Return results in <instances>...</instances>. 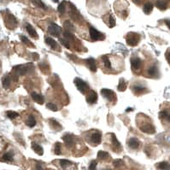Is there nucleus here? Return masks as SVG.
Instances as JSON below:
<instances>
[{
	"label": "nucleus",
	"mask_w": 170,
	"mask_h": 170,
	"mask_svg": "<svg viewBox=\"0 0 170 170\" xmlns=\"http://www.w3.org/2000/svg\"><path fill=\"white\" fill-rule=\"evenodd\" d=\"M27 125L29 127H33L36 125V120H35V118L33 115H30L27 118Z\"/></svg>",
	"instance_id": "obj_30"
},
{
	"label": "nucleus",
	"mask_w": 170,
	"mask_h": 170,
	"mask_svg": "<svg viewBox=\"0 0 170 170\" xmlns=\"http://www.w3.org/2000/svg\"><path fill=\"white\" fill-rule=\"evenodd\" d=\"M111 136H112V138H111V139H112V144H113V145L114 146L115 150H116V151L120 150V142L117 140L115 135H114V134H111Z\"/></svg>",
	"instance_id": "obj_31"
},
{
	"label": "nucleus",
	"mask_w": 170,
	"mask_h": 170,
	"mask_svg": "<svg viewBox=\"0 0 170 170\" xmlns=\"http://www.w3.org/2000/svg\"><path fill=\"white\" fill-rule=\"evenodd\" d=\"M109 153L106 152V151H99L98 153V158L100 159V160H104V159H107L109 157Z\"/></svg>",
	"instance_id": "obj_34"
},
{
	"label": "nucleus",
	"mask_w": 170,
	"mask_h": 170,
	"mask_svg": "<svg viewBox=\"0 0 170 170\" xmlns=\"http://www.w3.org/2000/svg\"><path fill=\"white\" fill-rule=\"evenodd\" d=\"M31 96H32V98L33 99V101H35L39 104H44L45 99H44V97L42 95H39L36 92H32Z\"/></svg>",
	"instance_id": "obj_16"
},
{
	"label": "nucleus",
	"mask_w": 170,
	"mask_h": 170,
	"mask_svg": "<svg viewBox=\"0 0 170 170\" xmlns=\"http://www.w3.org/2000/svg\"><path fill=\"white\" fill-rule=\"evenodd\" d=\"M4 21H5L6 27H9V29H14L15 27H16V26L18 24L16 18L11 14L6 15V16L4 17Z\"/></svg>",
	"instance_id": "obj_4"
},
{
	"label": "nucleus",
	"mask_w": 170,
	"mask_h": 170,
	"mask_svg": "<svg viewBox=\"0 0 170 170\" xmlns=\"http://www.w3.org/2000/svg\"><path fill=\"white\" fill-rule=\"evenodd\" d=\"M101 94L103 97H104L105 98H107L109 101L113 102L115 100V93L112 90L110 89H102L101 90Z\"/></svg>",
	"instance_id": "obj_7"
},
{
	"label": "nucleus",
	"mask_w": 170,
	"mask_h": 170,
	"mask_svg": "<svg viewBox=\"0 0 170 170\" xmlns=\"http://www.w3.org/2000/svg\"><path fill=\"white\" fill-rule=\"evenodd\" d=\"M159 116L161 119H165L168 122L170 123V113L168 110H163L159 113Z\"/></svg>",
	"instance_id": "obj_28"
},
{
	"label": "nucleus",
	"mask_w": 170,
	"mask_h": 170,
	"mask_svg": "<svg viewBox=\"0 0 170 170\" xmlns=\"http://www.w3.org/2000/svg\"><path fill=\"white\" fill-rule=\"evenodd\" d=\"M46 107H47V109H49V110H52V111H57V107L54 104H52V103L47 104H46Z\"/></svg>",
	"instance_id": "obj_44"
},
{
	"label": "nucleus",
	"mask_w": 170,
	"mask_h": 170,
	"mask_svg": "<svg viewBox=\"0 0 170 170\" xmlns=\"http://www.w3.org/2000/svg\"><path fill=\"white\" fill-rule=\"evenodd\" d=\"M48 33H49V34H51L54 37L59 38V36L62 33V28L56 23H51V25L48 27Z\"/></svg>",
	"instance_id": "obj_6"
},
{
	"label": "nucleus",
	"mask_w": 170,
	"mask_h": 170,
	"mask_svg": "<svg viewBox=\"0 0 170 170\" xmlns=\"http://www.w3.org/2000/svg\"><path fill=\"white\" fill-rule=\"evenodd\" d=\"M133 110V109H127L126 110V112H129V111H132Z\"/></svg>",
	"instance_id": "obj_52"
},
{
	"label": "nucleus",
	"mask_w": 170,
	"mask_h": 170,
	"mask_svg": "<svg viewBox=\"0 0 170 170\" xmlns=\"http://www.w3.org/2000/svg\"><path fill=\"white\" fill-rule=\"evenodd\" d=\"M108 21H109V22H108V26H109L110 28H111V27H114L115 26V24H116V22H115V19H114V17L112 14H110V15Z\"/></svg>",
	"instance_id": "obj_37"
},
{
	"label": "nucleus",
	"mask_w": 170,
	"mask_h": 170,
	"mask_svg": "<svg viewBox=\"0 0 170 170\" xmlns=\"http://www.w3.org/2000/svg\"><path fill=\"white\" fill-rule=\"evenodd\" d=\"M65 1H63L62 3H61L60 4H59V6H58V8H57V10H58V12L60 13V14H63L64 12H65V9H66V6H65Z\"/></svg>",
	"instance_id": "obj_41"
},
{
	"label": "nucleus",
	"mask_w": 170,
	"mask_h": 170,
	"mask_svg": "<svg viewBox=\"0 0 170 170\" xmlns=\"http://www.w3.org/2000/svg\"><path fill=\"white\" fill-rule=\"evenodd\" d=\"M69 5H70V11H69V15H70V17L74 20V21H79V19L81 18L80 13L77 11V9L75 8V6L74 4H72L71 3H69Z\"/></svg>",
	"instance_id": "obj_8"
},
{
	"label": "nucleus",
	"mask_w": 170,
	"mask_h": 170,
	"mask_svg": "<svg viewBox=\"0 0 170 170\" xmlns=\"http://www.w3.org/2000/svg\"><path fill=\"white\" fill-rule=\"evenodd\" d=\"M33 59L36 60V61L39 59V54H37V53H33Z\"/></svg>",
	"instance_id": "obj_47"
},
{
	"label": "nucleus",
	"mask_w": 170,
	"mask_h": 170,
	"mask_svg": "<svg viewBox=\"0 0 170 170\" xmlns=\"http://www.w3.org/2000/svg\"><path fill=\"white\" fill-rule=\"evenodd\" d=\"M6 115H7V117L9 118V119H15V118H16V117L19 116V114L17 113V112L9 110V111H7V112H6Z\"/></svg>",
	"instance_id": "obj_40"
},
{
	"label": "nucleus",
	"mask_w": 170,
	"mask_h": 170,
	"mask_svg": "<svg viewBox=\"0 0 170 170\" xmlns=\"http://www.w3.org/2000/svg\"><path fill=\"white\" fill-rule=\"evenodd\" d=\"M32 149H33L39 156H42V155L44 154V150H43V148H42L39 145L36 144V143H32Z\"/></svg>",
	"instance_id": "obj_20"
},
{
	"label": "nucleus",
	"mask_w": 170,
	"mask_h": 170,
	"mask_svg": "<svg viewBox=\"0 0 170 170\" xmlns=\"http://www.w3.org/2000/svg\"><path fill=\"white\" fill-rule=\"evenodd\" d=\"M140 130L143 133H148V134H153V133H156V129H155L154 126L151 125V124H145V125L141 126Z\"/></svg>",
	"instance_id": "obj_9"
},
{
	"label": "nucleus",
	"mask_w": 170,
	"mask_h": 170,
	"mask_svg": "<svg viewBox=\"0 0 170 170\" xmlns=\"http://www.w3.org/2000/svg\"><path fill=\"white\" fill-rule=\"evenodd\" d=\"M45 40H46V45H48L52 49L56 50V48H57V43L56 42V40L53 39L52 38H51V37H46Z\"/></svg>",
	"instance_id": "obj_18"
},
{
	"label": "nucleus",
	"mask_w": 170,
	"mask_h": 170,
	"mask_svg": "<svg viewBox=\"0 0 170 170\" xmlns=\"http://www.w3.org/2000/svg\"><path fill=\"white\" fill-rule=\"evenodd\" d=\"M26 29H27V32L28 33V34H29L32 38L36 39H39V35H38L37 32L35 31V29L32 27V25H30V24L27 23V24L26 25Z\"/></svg>",
	"instance_id": "obj_12"
},
{
	"label": "nucleus",
	"mask_w": 170,
	"mask_h": 170,
	"mask_svg": "<svg viewBox=\"0 0 170 170\" xmlns=\"http://www.w3.org/2000/svg\"><path fill=\"white\" fill-rule=\"evenodd\" d=\"M139 141L136 139V138H131L129 140H128V146L129 148L133 149V150H137L139 148Z\"/></svg>",
	"instance_id": "obj_15"
},
{
	"label": "nucleus",
	"mask_w": 170,
	"mask_h": 170,
	"mask_svg": "<svg viewBox=\"0 0 170 170\" xmlns=\"http://www.w3.org/2000/svg\"><path fill=\"white\" fill-rule=\"evenodd\" d=\"M157 169L160 170H169L170 169V165L167 162H162L157 164Z\"/></svg>",
	"instance_id": "obj_29"
},
{
	"label": "nucleus",
	"mask_w": 170,
	"mask_h": 170,
	"mask_svg": "<svg viewBox=\"0 0 170 170\" xmlns=\"http://www.w3.org/2000/svg\"><path fill=\"white\" fill-rule=\"evenodd\" d=\"M98 101V94L94 91H91L90 93L86 97V102L90 104H93Z\"/></svg>",
	"instance_id": "obj_10"
},
{
	"label": "nucleus",
	"mask_w": 170,
	"mask_h": 170,
	"mask_svg": "<svg viewBox=\"0 0 170 170\" xmlns=\"http://www.w3.org/2000/svg\"><path fill=\"white\" fill-rule=\"evenodd\" d=\"M64 27L66 28L67 31H69V32H74V26L69 21H66L64 22Z\"/></svg>",
	"instance_id": "obj_33"
},
{
	"label": "nucleus",
	"mask_w": 170,
	"mask_h": 170,
	"mask_svg": "<svg viewBox=\"0 0 170 170\" xmlns=\"http://www.w3.org/2000/svg\"><path fill=\"white\" fill-rule=\"evenodd\" d=\"M126 43L128 46H136L140 40V36H139V34H138L136 33H129L126 35Z\"/></svg>",
	"instance_id": "obj_2"
},
{
	"label": "nucleus",
	"mask_w": 170,
	"mask_h": 170,
	"mask_svg": "<svg viewBox=\"0 0 170 170\" xmlns=\"http://www.w3.org/2000/svg\"><path fill=\"white\" fill-rule=\"evenodd\" d=\"M153 10V4L151 3H146L145 5H144V8H143V11L145 14L146 15H149L151 13V11Z\"/></svg>",
	"instance_id": "obj_24"
},
{
	"label": "nucleus",
	"mask_w": 170,
	"mask_h": 170,
	"mask_svg": "<svg viewBox=\"0 0 170 170\" xmlns=\"http://www.w3.org/2000/svg\"><path fill=\"white\" fill-rule=\"evenodd\" d=\"M63 36H64L65 39H67V40H74V34H73L71 32L67 31V30H65V31L63 32Z\"/></svg>",
	"instance_id": "obj_35"
},
{
	"label": "nucleus",
	"mask_w": 170,
	"mask_h": 170,
	"mask_svg": "<svg viewBox=\"0 0 170 170\" xmlns=\"http://www.w3.org/2000/svg\"><path fill=\"white\" fill-rule=\"evenodd\" d=\"M60 164H61V167L62 168V169H66L67 167H68L70 164H72V163L70 162V161H68V160H66V159H62V160H61L60 161Z\"/></svg>",
	"instance_id": "obj_39"
},
{
	"label": "nucleus",
	"mask_w": 170,
	"mask_h": 170,
	"mask_svg": "<svg viewBox=\"0 0 170 170\" xmlns=\"http://www.w3.org/2000/svg\"><path fill=\"white\" fill-rule=\"evenodd\" d=\"M36 170H43V169H42V167H41L39 164H38V165L36 166Z\"/></svg>",
	"instance_id": "obj_50"
},
{
	"label": "nucleus",
	"mask_w": 170,
	"mask_h": 170,
	"mask_svg": "<svg viewBox=\"0 0 170 170\" xmlns=\"http://www.w3.org/2000/svg\"><path fill=\"white\" fill-rule=\"evenodd\" d=\"M49 122H50V125L52 126V128H53L54 130L56 131H61L62 129V126H61V124L57 121L55 119H50L49 120Z\"/></svg>",
	"instance_id": "obj_17"
},
{
	"label": "nucleus",
	"mask_w": 170,
	"mask_h": 170,
	"mask_svg": "<svg viewBox=\"0 0 170 170\" xmlns=\"http://www.w3.org/2000/svg\"><path fill=\"white\" fill-rule=\"evenodd\" d=\"M156 6L157 8H158L160 10H165L168 8L167 3L164 0H158L156 2Z\"/></svg>",
	"instance_id": "obj_23"
},
{
	"label": "nucleus",
	"mask_w": 170,
	"mask_h": 170,
	"mask_svg": "<svg viewBox=\"0 0 170 170\" xmlns=\"http://www.w3.org/2000/svg\"><path fill=\"white\" fill-rule=\"evenodd\" d=\"M13 156H14L13 152H12V151H9V152L5 153V154L2 157V158L0 159V161H2V162H6V163L12 162V161H13Z\"/></svg>",
	"instance_id": "obj_19"
},
{
	"label": "nucleus",
	"mask_w": 170,
	"mask_h": 170,
	"mask_svg": "<svg viewBox=\"0 0 170 170\" xmlns=\"http://www.w3.org/2000/svg\"><path fill=\"white\" fill-rule=\"evenodd\" d=\"M102 59H103V61H104V64L105 68H111V62H110V59L108 58V57H107V56H103V57H102Z\"/></svg>",
	"instance_id": "obj_38"
},
{
	"label": "nucleus",
	"mask_w": 170,
	"mask_h": 170,
	"mask_svg": "<svg viewBox=\"0 0 170 170\" xmlns=\"http://www.w3.org/2000/svg\"><path fill=\"white\" fill-rule=\"evenodd\" d=\"M113 164L114 165V167H120V166L123 165V161H122V160H120V159L114 160V161Z\"/></svg>",
	"instance_id": "obj_45"
},
{
	"label": "nucleus",
	"mask_w": 170,
	"mask_h": 170,
	"mask_svg": "<svg viewBox=\"0 0 170 170\" xmlns=\"http://www.w3.org/2000/svg\"><path fill=\"white\" fill-rule=\"evenodd\" d=\"M74 85H75V86L77 87V89L81 93H85L88 90V88H89L87 83H86L83 80H81L80 78H75L74 79Z\"/></svg>",
	"instance_id": "obj_5"
},
{
	"label": "nucleus",
	"mask_w": 170,
	"mask_h": 170,
	"mask_svg": "<svg viewBox=\"0 0 170 170\" xmlns=\"http://www.w3.org/2000/svg\"><path fill=\"white\" fill-rule=\"evenodd\" d=\"M20 39H21V41L25 44V45H27V46H29V47H34V45L26 37V36H24V35H21L20 36Z\"/></svg>",
	"instance_id": "obj_32"
},
{
	"label": "nucleus",
	"mask_w": 170,
	"mask_h": 170,
	"mask_svg": "<svg viewBox=\"0 0 170 170\" xmlns=\"http://www.w3.org/2000/svg\"><path fill=\"white\" fill-rule=\"evenodd\" d=\"M89 170H97V162L92 161L89 166Z\"/></svg>",
	"instance_id": "obj_46"
},
{
	"label": "nucleus",
	"mask_w": 170,
	"mask_h": 170,
	"mask_svg": "<svg viewBox=\"0 0 170 170\" xmlns=\"http://www.w3.org/2000/svg\"><path fill=\"white\" fill-rule=\"evenodd\" d=\"M89 32H90L91 39L94 41H101L105 39L104 34H103L102 33L95 29L93 27H89Z\"/></svg>",
	"instance_id": "obj_3"
},
{
	"label": "nucleus",
	"mask_w": 170,
	"mask_h": 170,
	"mask_svg": "<svg viewBox=\"0 0 170 170\" xmlns=\"http://www.w3.org/2000/svg\"><path fill=\"white\" fill-rule=\"evenodd\" d=\"M33 63H27V64H23V65H16L13 68L12 70V76L14 80L17 81L18 77L27 74L30 70H33Z\"/></svg>",
	"instance_id": "obj_1"
},
{
	"label": "nucleus",
	"mask_w": 170,
	"mask_h": 170,
	"mask_svg": "<svg viewBox=\"0 0 170 170\" xmlns=\"http://www.w3.org/2000/svg\"><path fill=\"white\" fill-rule=\"evenodd\" d=\"M53 1H54L55 3H57V2H58V0H53Z\"/></svg>",
	"instance_id": "obj_53"
},
{
	"label": "nucleus",
	"mask_w": 170,
	"mask_h": 170,
	"mask_svg": "<svg viewBox=\"0 0 170 170\" xmlns=\"http://www.w3.org/2000/svg\"><path fill=\"white\" fill-rule=\"evenodd\" d=\"M165 23H166V25L169 27V28L170 29V20H165Z\"/></svg>",
	"instance_id": "obj_49"
},
{
	"label": "nucleus",
	"mask_w": 170,
	"mask_h": 170,
	"mask_svg": "<svg viewBox=\"0 0 170 170\" xmlns=\"http://www.w3.org/2000/svg\"><path fill=\"white\" fill-rule=\"evenodd\" d=\"M86 65L88 67V68L92 71V72H96L97 71V64H96V61L94 58L90 57L88 58L86 61Z\"/></svg>",
	"instance_id": "obj_11"
},
{
	"label": "nucleus",
	"mask_w": 170,
	"mask_h": 170,
	"mask_svg": "<svg viewBox=\"0 0 170 170\" xmlns=\"http://www.w3.org/2000/svg\"><path fill=\"white\" fill-rule=\"evenodd\" d=\"M91 140L95 145H99L102 140V133L100 132H96L92 135Z\"/></svg>",
	"instance_id": "obj_14"
},
{
	"label": "nucleus",
	"mask_w": 170,
	"mask_h": 170,
	"mask_svg": "<svg viewBox=\"0 0 170 170\" xmlns=\"http://www.w3.org/2000/svg\"><path fill=\"white\" fill-rule=\"evenodd\" d=\"M141 60L138 57H133L131 59V66L133 70H138L141 67Z\"/></svg>",
	"instance_id": "obj_13"
},
{
	"label": "nucleus",
	"mask_w": 170,
	"mask_h": 170,
	"mask_svg": "<svg viewBox=\"0 0 170 170\" xmlns=\"http://www.w3.org/2000/svg\"><path fill=\"white\" fill-rule=\"evenodd\" d=\"M59 40H60V42H61V44L63 46H65L66 48H68V49H70V45H69V42H68V40H67V39H59Z\"/></svg>",
	"instance_id": "obj_42"
},
{
	"label": "nucleus",
	"mask_w": 170,
	"mask_h": 170,
	"mask_svg": "<svg viewBox=\"0 0 170 170\" xmlns=\"http://www.w3.org/2000/svg\"><path fill=\"white\" fill-rule=\"evenodd\" d=\"M133 92L135 94H140L141 92H143L145 91V88L141 86H138V85H135L133 86Z\"/></svg>",
	"instance_id": "obj_36"
},
{
	"label": "nucleus",
	"mask_w": 170,
	"mask_h": 170,
	"mask_svg": "<svg viewBox=\"0 0 170 170\" xmlns=\"http://www.w3.org/2000/svg\"><path fill=\"white\" fill-rule=\"evenodd\" d=\"M31 2H32L33 4L35 5L36 7H39V8L43 9H47L46 5L41 0H31Z\"/></svg>",
	"instance_id": "obj_25"
},
{
	"label": "nucleus",
	"mask_w": 170,
	"mask_h": 170,
	"mask_svg": "<svg viewBox=\"0 0 170 170\" xmlns=\"http://www.w3.org/2000/svg\"><path fill=\"white\" fill-rule=\"evenodd\" d=\"M10 81H11L10 77H9V75H6V76L3 79V81H2V83H3V87L4 89H8V88L9 87V86H10Z\"/></svg>",
	"instance_id": "obj_26"
},
{
	"label": "nucleus",
	"mask_w": 170,
	"mask_h": 170,
	"mask_svg": "<svg viewBox=\"0 0 170 170\" xmlns=\"http://www.w3.org/2000/svg\"><path fill=\"white\" fill-rule=\"evenodd\" d=\"M61 151H61V144L57 142L55 145V154L56 155H61L62 154Z\"/></svg>",
	"instance_id": "obj_43"
},
{
	"label": "nucleus",
	"mask_w": 170,
	"mask_h": 170,
	"mask_svg": "<svg viewBox=\"0 0 170 170\" xmlns=\"http://www.w3.org/2000/svg\"><path fill=\"white\" fill-rule=\"evenodd\" d=\"M133 2L134 3H136V4H139L140 2H141V0H133Z\"/></svg>",
	"instance_id": "obj_51"
},
{
	"label": "nucleus",
	"mask_w": 170,
	"mask_h": 170,
	"mask_svg": "<svg viewBox=\"0 0 170 170\" xmlns=\"http://www.w3.org/2000/svg\"><path fill=\"white\" fill-rule=\"evenodd\" d=\"M158 68L156 66H151L148 69V74L151 77H157L158 75Z\"/></svg>",
	"instance_id": "obj_22"
},
{
	"label": "nucleus",
	"mask_w": 170,
	"mask_h": 170,
	"mask_svg": "<svg viewBox=\"0 0 170 170\" xmlns=\"http://www.w3.org/2000/svg\"><path fill=\"white\" fill-rule=\"evenodd\" d=\"M117 89L120 92H124L126 89V83L125 82L124 79H120L119 84H118V86H117Z\"/></svg>",
	"instance_id": "obj_27"
},
{
	"label": "nucleus",
	"mask_w": 170,
	"mask_h": 170,
	"mask_svg": "<svg viewBox=\"0 0 170 170\" xmlns=\"http://www.w3.org/2000/svg\"><path fill=\"white\" fill-rule=\"evenodd\" d=\"M62 140L64 141V143H65L67 145H72L74 144V139H73V137H72L70 134H68V133H67V134H65V135L62 136Z\"/></svg>",
	"instance_id": "obj_21"
},
{
	"label": "nucleus",
	"mask_w": 170,
	"mask_h": 170,
	"mask_svg": "<svg viewBox=\"0 0 170 170\" xmlns=\"http://www.w3.org/2000/svg\"><path fill=\"white\" fill-rule=\"evenodd\" d=\"M166 59H167V61L170 63V52L166 54Z\"/></svg>",
	"instance_id": "obj_48"
}]
</instances>
